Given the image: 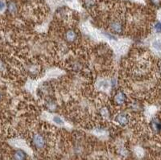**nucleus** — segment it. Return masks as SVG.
I'll return each mask as SVG.
<instances>
[{
    "label": "nucleus",
    "instance_id": "f257e3e1",
    "mask_svg": "<svg viewBox=\"0 0 161 160\" xmlns=\"http://www.w3.org/2000/svg\"><path fill=\"white\" fill-rule=\"evenodd\" d=\"M32 143L37 150H42L46 146V139L41 134H35L32 137Z\"/></svg>",
    "mask_w": 161,
    "mask_h": 160
},
{
    "label": "nucleus",
    "instance_id": "f03ea898",
    "mask_svg": "<svg viewBox=\"0 0 161 160\" xmlns=\"http://www.w3.org/2000/svg\"><path fill=\"white\" fill-rule=\"evenodd\" d=\"M19 6L15 1H9L7 3V11L10 15H16L19 12Z\"/></svg>",
    "mask_w": 161,
    "mask_h": 160
},
{
    "label": "nucleus",
    "instance_id": "7ed1b4c3",
    "mask_svg": "<svg viewBox=\"0 0 161 160\" xmlns=\"http://www.w3.org/2000/svg\"><path fill=\"white\" fill-rule=\"evenodd\" d=\"M78 38V35L76 33V31H74L73 30L69 29L66 31L65 33V40H67L69 43H72V42L75 41Z\"/></svg>",
    "mask_w": 161,
    "mask_h": 160
},
{
    "label": "nucleus",
    "instance_id": "20e7f679",
    "mask_svg": "<svg viewBox=\"0 0 161 160\" xmlns=\"http://www.w3.org/2000/svg\"><path fill=\"white\" fill-rule=\"evenodd\" d=\"M150 126H151V129L155 133L159 132V130H160V121H159V119L157 118H153L150 122Z\"/></svg>",
    "mask_w": 161,
    "mask_h": 160
},
{
    "label": "nucleus",
    "instance_id": "39448f33",
    "mask_svg": "<svg viewBox=\"0 0 161 160\" xmlns=\"http://www.w3.org/2000/svg\"><path fill=\"white\" fill-rule=\"evenodd\" d=\"M115 121L118 123H119L120 125L125 126L129 122V118H128V117L125 114H119L116 116Z\"/></svg>",
    "mask_w": 161,
    "mask_h": 160
},
{
    "label": "nucleus",
    "instance_id": "423d86ee",
    "mask_svg": "<svg viewBox=\"0 0 161 160\" xmlns=\"http://www.w3.org/2000/svg\"><path fill=\"white\" fill-rule=\"evenodd\" d=\"M126 100H127V98H126V95L123 92L118 93L115 97V102L118 105H123Z\"/></svg>",
    "mask_w": 161,
    "mask_h": 160
},
{
    "label": "nucleus",
    "instance_id": "0eeeda50",
    "mask_svg": "<svg viewBox=\"0 0 161 160\" xmlns=\"http://www.w3.org/2000/svg\"><path fill=\"white\" fill-rule=\"evenodd\" d=\"M13 158H14V160H26L27 154L23 150H17L14 152Z\"/></svg>",
    "mask_w": 161,
    "mask_h": 160
},
{
    "label": "nucleus",
    "instance_id": "6e6552de",
    "mask_svg": "<svg viewBox=\"0 0 161 160\" xmlns=\"http://www.w3.org/2000/svg\"><path fill=\"white\" fill-rule=\"evenodd\" d=\"M47 107H48V110H51V111H54V110H56V109H57V106L54 102L49 101V102L47 103Z\"/></svg>",
    "mask_w": 161,
    "mask_h": 160
},
{
    "label": "nucleus",
    "instance_id": "1a4fd4ad",
    "mask_svg": "<svg viewBox=\"0 0 161 160\" xmlns=\"http://www.w3.org/2000/svg\"><path fill=\"white\" fill-rule=\"evenodd\" d=\"M53 121H54L56 123H57V124H61V125L63 124V121L61 120L59 117H55L54 118H53Z\"/></svg>",
    "mask_w": 161,
    "mask_h": 160
},
{
    "label": "nucleus",
    "instance_id": "9d476101",
    "mask_svg": "<svg viewBox=\"0 0 161 160\" xmlns=\"http://www.w3.org/2000/svg\"><path fill=\"white\" fill-rule=\"evenodd\" d=\"M6 7V4H5V2L2 1V0H0V11H2Z\"/></svg>",
    "mask_w": 161,
    "mask_h": 160
},
{
    "label": "nucleus",
    "instance_id": "9b49d317",
    "mask_svg": "<svg viewBox=\"0 0 161 160\" xmlns=\"http://www.w3.org/2000/svg\"><path fill=\"white\" fill-rule=\"evenodd\" d=\"M155 30L159 32V33L160 32V23H159V22H158V23H156V25H155Z\"/></svg>",
    "mask_w": 161,
    "mask_h": 160
},
{
    "label": "nucleus",
    "instance_id": "f8f14e48",
    "mask_svg": "<svg viewBox=\"0 0 161 160\" xmlns=\"http://www.w3.org/2000/svg\"><path fill=\"white\" fill-rule=\"evenodd\" d=\"M1 98H2V96H1V94H0V100H1Z\"/></svg>",
    "mask_w": 161,
    "mask_h": 160
}]
</instances>
